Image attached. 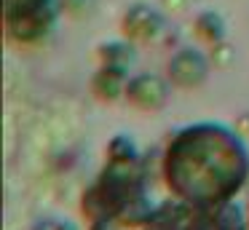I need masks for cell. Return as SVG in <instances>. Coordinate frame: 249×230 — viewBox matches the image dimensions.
I'll return each instance as SVG.
<instances>
[{
    "label": "cell",
    "instance_id": "1",
    "mask_svg": "<svg viewBox=\"0 0 249 230\" xmlns=\"http://www.w3.org/2000/svg\"><path fill=\"white\" fill-rule=\"evenodd\" d=\"M161 177L172 198L196 209L231 203L249 182V147L236 128L198 121L169 134Z\"/></svg>",
    "mask_w": 249,
    "mask_h": 230
},
{
    "label": "cell",
    "instance_id": "11",
    "mask_svg": "<svg viewBox=\"0 0 249 230\" xmlns=\"http://www.w3.org/2000/svg\"><path fill=\"white\" fill-rule=\"evenodd\" d=\"M209 51H212L209 53V62H212V67H214V70H228L233 62H236V48H233L228 40L209 46Z\"/></svg>",
    "mask_w": 249,
    "mask_h": 230
},
{
    "label": "cell",
    "instance_id": "10",
    "mask_svg": "<svg viewBox=\"0 0 249 230\" xmlns=\"http://www.w3.org/2000/svg\"><path fill=\"white\" fill-rule=\"evenodd\" d=\"M107 160L110 163H140L142 155L137 142L131 139V134H115L113 139L107 142Z\"/></svg>",
    "mask_w": 249,
    "mask_h": 230
},
{
    "label": "cell",
    "instance_id": "6",
    "mask_svg": "<svg viewBox=\"0 0 249 230\" xmlns=\"http://www.w3.org/2000/svg\"><path fill=\"white\" fill-rule=\"evenodd\" d=\"M163 32H166V19L156 5L142 3V0L126 5L124 16H121V35L124 37L142 46V43H156Z\"/></svg>",
    "mask_w": 249,
    "mask_h": 230
},
{
    "label": "cell",
    "instance_id": "2",
    "mask_svg": "<svg viewBox=\"0 0 249 230\" xmlns=\"http://www.w3.org/2000/svg\"><path fill=\"white\" fill-rule=\"evenodd\" d=\"M156 206L147 198L145 169L140 163H105L94 185L81 198V214L89 222H115L140 230L150 225Z\"/></svg>",
    "mask_w": 249,
    "mask_h": 230
},
{
    "label": "cell",
    "instance_id": "14",
    "mask_svg": "<svg viewBox=\"0 0 249 230\" xmlns=\"http://www.w3.org/2000/svg\"><path fill=\"white\" fill-rule=\"evenodd\" d=\"M233 128H236V131L241 134L244 139H247V137H249V112L238 115V118H236V123H233Z\"/></svg>",
    "mask_w": 249,
    "mask_h": 230
},
{
    "label": "cell",
    "instance_id": "9",
    "mask_svg": "<svg viewBox=\"0 0 249 230\" xmlns=\"http://www.w3.org/2000/svg\"><path fill=\"white\" fill-rule=\"evenodd\" d=\"M193 32L201 43L206 46H214V43H222L228 37V24L225 16L220 11H201L193 19Z\"/></svg>",
    "mask_w": 249,
    "mask_h": 230
},
{
    "label": "cell",
    "instance_id": "4",
    "mask_svg": "<svg viewBox=\"0 0 249 230\" xmlns=\"http://www.w3.org/2000/svg\"><path fill=\"white\" fill-rule=\"evenodd\" d=\"M209 72H212L209 56L196 46L177 48L166 62V78L172 80L174 88H182V91L201 88L209 80Z\"/></svg>",
    "mask_w": 249,
    "mask_h": 230
},
{
    "label": "cell",
    "instance_id": "13",
    "mask_svg": "<svg viewBox=\"0 0 249 230\" xmlns=\"http://www.w3.org/2000/svg\"><path fill=\"white\" fill-rule=\"evenodd\" d=\"M30 230H78V225L70 222V219H62V217H43L38 222H33Z\"/></svg>",
    "mask_w": 249,
    "mask_h": 230
},
{
    "label": "cell",
    "instance_id": "3",
    "mask_svg": "<svg viewBox=\"0 0 249 230\" xmlns=\"http://www.w3.org/2000/svg\"><path fill=\"white\" fill-rule=\"evenodd\" d=\"M62 14V0H6L3 27L14 46H40L54 35Z\"/></svg>",
    "mask_w": 249,
    "mask_h": 230
},
{
    "label": "cell",
    "instance_id": "7",
    "mask_svg": "<svg viewBox=\"0 0 249 230\" xmlns=\"http://www.w3.org/2000/svg\"><path fill=\"white\" fill-rule=\"evenodd\" d=\"M129 78H131V75H129V70H126V67L99 64L97 72L91 75V83H89V88H91L94 99L113 105V102L126 99V86H129Z\"/></svg>",
    "mask_w": 249,
    "mask_h": 230
},
{
    "label": "cell",
    "instance_id": "5",
    "mask_svg": "<svg viewBox=\"0 0 249 230\" xmlns=\"http://www.w3.org/2000/svg\"><path fill=\"white\" fill-rule=\"evenodd\" d=\"M172 80L158 72H134L126 86V102L140 112H158L172 99Z\"/></svg>",
    "mask_w": 249,
    "mask_h": 230
},
{
    "label": "cell",
    "instance_id": "12",
    "mask_svg": "<svg viewBox=\"0 0 249 230\" xmlns=\"http://www.w3.org/2000/svg\"><path fill=\"white\" fill-rule=\"evenodd\" d=\"M62 8L70 19H89L97 8V0H62Z\"/></svg>",
    "mask_w": 249,
    "mask_h": 230
},
{
    "label": "cell",
    "instance_id": "15",
    "mask_svg": "<svg viewBox=\"0 0 249 230\" xmlns=\"http://www.w3.org/2000/svg\"><path fill=\"white\" fill-rule=\"evenodd\" d=\"M89 230H126V228H121V225H115V222H91Z\"/></svg>",
    "mask_w": 249,
    "mask_h": 230
},
{
    "label": "cell",
    "instance_id": "8",
    "mask_svg": "<svg viewBox=\"0 0 249 230\" xmlns=\"http://www.w3.org/2000/svg\"><path fill=\"white\" fill-rule=\"evenodd\" d=\"M99 64H113V67H126L137 62V43H131L129 37H118V40H107L97 46Z\"/></svg>",
    "mask_w": 249,
    "mask_h": 230
},
{
    "label": "cell",
    "instance_id": "16",
    "mask_svg": "<svg viewBox=\"0 0 249 230\" xmlns=\"http://www.w3.org/2000/svg\"><path fill=\"white\" fill-rule=\"evenodd\" d=\"M247 219H249V217H247Z\"/></svg>",
    "mask_w": 249,
    "mask_h": 230
}]
</instances>
